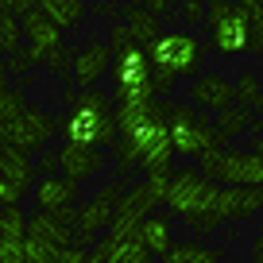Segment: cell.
<instances>
[{
    "label": "cell",
    "mask_w": 263,
    "mask_h": 263,
    "mask_svg": "<svg viewBox=\"0 0 263 263\" xmlns=\"http://www.w3.org/2000/svg\"><path fill=\"white\" fill-rule=\"evenodd\" d=\"M259 97H263V85H259V78H255V70H244V74L236 78V105L255 108Z\"/></svg>",
    "instance_id": "obj_28"
},
{
    "label": "cell",
    "mask_w": 263,
    "mask_h": 263,
    "mask_svg": "<svg viewBox=\"0 0 263 263\" xmlns=\"http://www.w3.org/2000/svg\"><path fill=\"white\" fill-rule=\"evenodd\" d=\"M255 151H259V155H263V136H255Z\"/></svg>",
    "instance_id": "obj_41"
},
{
    "label": "cell",
    "mask_w": 263,
    "mask_h": 263,
    "mask_svg": "<svg viewBox=\"0 0 263 263\" xmlns=\"http://www.w3.org/2000/svg\"><path fill=\"white\" fill-rule=\"evenodd\" d=\"M24 236H27V213L20 205L0 209V244H8V240H24Z\"/></svg>",
    "instance_id": "obj_26"
},
{
    "label": "cell",
    "mask_w": 263,
    "mask_h": 263,
    "mask_svg": "<svg viewBox=\"0 0 263 263\" xmlns=\"http://www.w3.org/2000/svg\"><path fill=\"white\" fill-rule=\"evenodd\" d=\"M112 97H140V93H155L151 89V54L140 43H120L112 47Z\"/></svg>",
    "instance_id": "obj_6"
},
{
    "label": "cell",
    "mask_w": 263,
    "mask_h": 263,
    "mask_svg": "<svg viewBox=\"0 0 263 263\" xmlns=\"http://www.w3.org/2000/svg\"><path fill=\"white\" fill-rule=\"evenodd\" d=\"M35 8V0H0V12H8V16H27Z\"/></svg>",
    "instance_id": "obj_32"
},
{
    "label": "cell",
    "mask_w": 263,
    "mask_h": 263,
    "mask_svg": "<svg viewBox=\"0 0 263 263\" xmlns=\"http://www.w3.org/2000/svg\"><path fill=\"white\" fill-rule=\"evenodd\" d=\"M24 93L8 89V93H0V143H12V124L24 116Z\"/></svg>",
    "instance_id": "obj_25"
},
{
    "label": "cell",
    "mask_w": 263,
    "mask_h": 263,
    "mask_svg": "<svg viewBox=\"0 0 263 263\" xmlns=\"http://www.w3.org/2000/svg\"><path fill=\"white\" fill-rule=\"evenodd\" d=\"M0 163H4V143H0Z\"/></svg>",
    "instance_id": "obj_42"
},
{
    "label": "cell",
    "mask_w": 263,
    "mask_h": 263,
    "mask_svg": "<svg viewBox=\"0 0 263 263\" xmlns=\"http://www.w3.org/2000/svg\"><path fill=\"white\" fill-rule=\"evenodd\" d=\"M35 209L39 213H58V209H74L78 205V182L62 178V174H43L31 190Z\"/></svg>",
    "instance_id": "obj_18"
},
{
    "label": "cell",
    "mask_w": 263,
    "mask_h": 263,
    "mask_svg": "<svg viewBox=\"0 0 263 263\" xmlns=\"http://www.w3.org/2000/svg\"><path fill=\"white\" fill-rule=\"evenodd\" d=\"M35 166H43V174H58V151H43V159Z\"/></svg>",
    "instance_id": "obj_35"
},
{
    "label": "cell",
    "mask_w": 263,
    "mask_h": 263,
    "mask_svg": "<svg viewBox=\"0 0 263 263\" xmlns=\"http://www.w3.org/2000/svg\"><path fill=\"white\" fill-rule=\"evenodd\" d=\"M240 4H244L248 12H255V8H263V0H240Z\"/></svg>",
    "instance_id": "obj_39"
},
{
    "label": "cell",
    "mask_w": 263,
    "mask_h": 263,
    "mask_svg": "<svg viewBox=\"0 0 263 263\" xmlns=\"http://www.w3.org/2000/svg\"><path fill=\"white\" fill-rule=\"evenodd\" d=\"M221 255H224V252L205 248V244H197V240H178V244H174L159 263H224Z\"/></svg>",
    "instance_id": "obj_22"
},
{
    "label": "cell",
    "mask_w": 263,
    "mask_h": 263,
    "mask_svg": "<svg viewBox=\"0 0 263 263\" xmlns=\"http://www.w3.org/2000/svg\"><path fill=\"white\" fill-rule=\"evenodd\" d=\"M85 263H108V252H105V244H101V240H97V244L89 248V255H85Z\"/></svg>",
    "instance_id": "obj_36"
},
{
    "label": "cell",
    "mask_w": 263,
    "mask_h": 263,
    "mask_svg": "<svg viewBox=\"0 0 263 263\" xmlns=\"http://www.w3.org/2000/svg\"><path fill=\"white\" fill-rule=\"evenodd\" d=\"M105 171V151L93 147V143H66L58 147V174L82 186L85 178H97Z\"/></svg>",
    "instance_id": "obj_13"
},
{
    "label": "cell",
    "mask_w": 263,
    "mask_h": 263,
    "mask_svg": "<svg viewBox=\"0 0 263 263\" xmlns=\"http://www.w3.org/2000/svg\"><path fill=\"white\" fill-rule=\"evenodd\" d=\"M105 70H112V47L108 43H85L82 50H74V62H70V74H74V85L82 89H93V85L105 78Z\"/></svg>",
    "instance_id": "obj_15"
},
{
    "label": "cell",
    "mask_w": 263,
    "mask_h": 263,
    "mask_svg": "<svg viewBox=\"0 0 263 263\" xmlns=\"http://www.w3.org/2000/svg\"><path fill=\"white\" fill-rule=\"evenodd\" d=\"M85 255L89 252H85L82 244H70V248H62V252L54 255V263H85Z\"/></svg>",
    "instance_id": "obj_31"
},
{
    "label": "cell",
    "mask_w": 263,
    "mask_h": 263,
    "mask_svg": "<svg viewBox=\"0 0 263 263\" xmlns=\"http://www.w3.org/2000/svg\"><path fill=\"white\" fill-rule=\"evenodd\" d=\"M54 132H58V116L43 112V108H35V105H27L24 116L12 124V147L27 151V155H31V151H47V143H50ZM4 147H8V143H4Z\"/></svg>",
    "instance_id": "obj_12"
},
{
    "label": "cell",
    "mask_w": 263,
    "mask_h": 263,
    "mask_svg": "<svg viewBox=\"0 0 263 263\" xmlns=\"http://www.w3.org/2000/svg\"><path fill=\"white\" fill-rule=\"evenodd\" d=\"M0 93H8V70L0 66Z\"/></svg>",
    "instance_id": "obj_38"
},
{
    "label": "cell",
    "mask_w": 263,
    "mask_h": 263,
    "mask_svg": "<svg viewBox=\"0 0 263 263\" xmlns=\"http://www.w3.org/2000/svg\"><path fill=\"white\" fill-rule=\"evenodd\" d=\"M201 174L217 182V186H263V155L259 151H236V147H221L197 159Z\"/></svg>",
    "instance_id": "obj_3"
},
{
    "label": "cell",
    "mask_w": 263,
    "mask_h": 263,
    "mask_svg": "<svg viewBox=\"0 0 263 263\" xmlns=\"http://www.w3.org/2000/svg\"><path fill=\"white\" fill-rule=\"evenodd\" d=\"M178 16H182V24H186V31L209 24V0H182V4H178Z\"/></svg>",
    "instance_id": "obj_29"
},
{
    "label": "cell",
    "mask_w": 263,
    "mask_h": 263,
    "mask_svg": "<svg viewBox=\"0 0 263 263\" xmlns=\"http://www.w3.org/2000/svg\"><path fill=\"white\" fill-rule=\"evenodd\" d=\"M101 244L108 252V263H159L151 248L143 244L140 229H128V224H108Z\"/></svg>",
    "instance_id": "obj_14"
},
{
    "label": "cell",
    "mask_w": 263,
    "mask_h": 263,
    "mask_svg": "<svg viewBox=\"0 0 263 263\" xmlns=\"http://www.w3.org/2000/svg\"><path fill=\"white\" fill-rule=\"evenodd\" d=\"M24 35H27V47H24V54L16 58V74H24V66L47 62L54 50H62V27L43 8H31L24 16Z\"/></svg>",
    "instance_id": "obj_10"
},
{
    "label": "cell",
    "mask_w": 263,
    "mask_h": 263,
    "mask_svg": "<svg viewBox=\"0 0 263 263\" xmlns=\"http://www.w3.org/2000/svg\"><path fill=\"white\" fill-rule=\"evenodd\" d=\"M252 124H255V120H252V108H248V105H229V108H221V112H217L213 132H217V140H232V136L248 132Z\"/></svg>",
    "instance_id": "obj_24"
},
{
    "label": "cell",
    "mask_w": 263,
    "mask_h": 263,
    "mask_svg": "<svg viewBox=\"0 0 263 263\" xmlns=\"http://www.w3.org/2000/svg\"><path fill=\"white\" fill-rule=\"evenodd\" d=\"M0 54H4V43H0Z\"/></svg>",
    "instance_id": "obj_43"
},
{
    "label": "cell",
    "mask_w": 263,
    "mask_h": 263,
    "mask_svg": "<svg viewBox=\"0 0 263 263\" xmlns=\"http://www.w3.org/2000/svg\"><path fill=\"white\" fill-rule=\"evenodd\" d=\"M252 263H263V236L252 240Z\"/></svg>",
    "instance_id": "obj_37"
},
{
    "label": "cell",
    "mask_w": 263,
    "mask_h": 263,
    "mask_svg": "<svg viewBox=\"0 0 263 263\" xmlns=\"http://www.w3.org/2000/svg\"><path fill=\"white\" fill-rule=\"evenodd\" d=\"M58 136L66 143H93V147H112L120 140L116 108H85L74 105L66 116H58Z\"/></svg>",
    "instance_id": "obj_4"
},
{
    "label": "cell",
    "mask_w": 263,
    "mask_h": 263,
    "mask_svg": "<svg viewBox=\"0 0 263 263\" xmlns=\"http://www.w3.org/2000/svg\"><path fill=\"white\" fill-rule=\"evenodd\" d=\"M20 197H24V194H20V190L12 186V182L4 178V174H0V209H8V205H20Z\"/></svg>",
    "instance_id": "obj_30"
},
{
    "label": "cell",
    "mask_w": 263,
    "mask_h": 263,
    "mask_svg": "<svg viewBox=\"0 0 263 263\" xmlns=\"http://www.w3.org/2000/svg\"><path fill=\"white\" fill-rule=\"evenodd\" d=\"M140 236H143V244L151 248V255L163 259L174 248V213H151L147 221L140 224Z\"/></svg>",
    "instance_id": "obj_20"
},
{
    "label": "cell",
    "mask_w": 263,
    "mask_h": 263,
    "mask_svg": "<svg viewBox=\"0 0 263 263\" xmlns=\"http://www.w3.org/2000/svg\"><path fill=\"white\" fill-rule=\"evenodd\" d=\"M255 108H259V120H255V124L263 128V97H259V105H255ZM259 136H263V132H259ZM252 140H255V136H252Z\"/></svg>",
    "instance_id": "obj_40"
},
{
    "label": "cell",
    "mask_w": 263,
    "mask_h": 263,
    "mask_svg": "<svg viewBox=\"0 0 263 263\" xmlns=\"http://www.w3.org/2000/svg\"><path fill=\"white\" fill-rule=\"evenodd\" d=\"M166 128H171L174 155L182 159H201L205 151L217 147V132L205 120V112L194 101H166Z\"/></svg>",
    "instance_id": "obj_2"
},
{
    "label": "cell",
    "mask_w": 263,
    "mask_h": 263,
    "mask_svg": "<svg viewBox=\"0 0 263 263\" xmlns=\"http://www.w3.org/2000/svg\"><path fill=\"white\" fill-rule=\"evenodd\" d=\"M217 194H221V186L209 174H201V166H182V171H174L171 186H166V213L197 217L205 209H213Z\"/></svg>",
    "instance_id": "obj_5"
},
{
    "label": "cell",
    "mask_w": 263,
    "mask_h": 263,
    "mask_svg": "<svg viewBox=\"0 0 263 263\" xmlns=\"http://www.w3.org/2000/svg\"><path fill=\"white\" fill-rule=\"evenodd\" d=\"M147 54H151V62L171 66L178 78H197V70L205 66V43L194 31H163Z\"/></svg>",
    "instance_id": "obj_8"
},
{
    "label": "cell",
    "mask_w": 263,
    "mask_h": 263,
    "mask_svg": "<svg viewBox=\"0 0 263 263\" xmlns=\"http://www.w3.org/2000/svg\"><path fill=\"white\" fill-rule=\"evenodd\" d=\"M0 174H4V178L12 182V186L20 190V194H31L35 190V163H31V155H27V151H20V147H4V163H0Z\"/></svg>",
    "instance_id": "obj_19"
},
{
    "label": "cell",
    "mask_w": 263,
    "mask_h": 263,
    "mask_svg": "<svg viewBox=\"0 0 263 263\" xmlns=\"http://www.w3.org/2000/svg\"><path fill=\"white\" fill-rule=\"evenodd\" d=\"M166 186H171V178H159V174H147L143 182L128 186L120 194V201H116V209H112V224L140 229L151 213H159L166 205Z\"/></svg>",
    "instance_id": "obj_7"
},
{
    "label": "cell",
    "mask_w": 263,
    "mask_h": 263,
    "mask_svg": "<svg viewBox=\"0 0 263 263\" xmlns=\"http://www.w3.org/2000/svg\"><path fill=\"white\" fill-rule=\"evenodd\" d=\"M35 8H43L58 27H78L89 12V4L85 0H35Z\"/></svg>",
    "instance_id": "obj_21"
},
{
    "label": "cell",
    "mask_w": 263,
    "mask_h": 263,
    "mask_svg": "<svg viewBox=\"0 0 263 263\" xmlns=\"http://www.w3.org/2000/svg\"><path fill=\"white\" fill-rule=\"evenodd\" d=\"M78 244L74 229L62 224L54 213H35L27 217V236H24V252H27V263H54V255L62 248Z\"/></svg>",
    "instance_id": "obj_9"
},
{
    "label": "cell",
    "mask_w": 263,
    "mask_h": 263,
    "mask_svg": "<svg viewBox=\"0 0 263 263\" xmlns=\"http://www.w3.org/2000/svg\"><path fill=\"white\" fill-rule=\"evenodd\" d=\"M190 101L197 108H209V112H221V108L236 105V82H229L224 74H197L190 85Z\"/></svg>",
    "instance_id": "obj_17"
},
{
    "label": "cell",
    "mask_w": 263,
    "mask_h": 263,
    "mask_svg": "<svg viewBox=\"0 0 263 263\" xmlns=\"http://www.w3.org/2000/svg\"><path fill=\"white\" fill-rule=\"evenodd\" d=\"M213 209L221 221H248L263 209V186H221Z\"/></svg>",
    "instance_id": "obj_16"
},
{
    "label": "cell",
    "mask_w": 263,
    "mask_h": 263,
    "mask_svg": "<svg viewBox=\"0 0 263 263\" xmlns=\"http://www.w3.org/2000/svg\"><path fill=\"white\" fill-rule=\"evenodd\" d=\"M182 0H147V4H143V8L151 12V16H166V12H174L178 8Z\"/></svg>",
    "instance_id": "obj_33"
},
{
    "label": "cell",
    "mask_w": 263,
    "mask_h": 263,
    "mask_svg": "<svg viewBox=\"0 0 263 263\" xmlns=\"http://www.w3.org/2000/svg\"><path fill=\"white\" fill-rule=\"evenodd\" d=\"M124 24L132 27V39L140 43V47H155V39L163 31H159V16H151L147 8H124Z\"/></svg>",
    "instance_id": "obj_23"
},
{
    "label": "cell",
    "mask_w": 263,
    "mask_h": 263,
    "mask_svg": "<svg viewBox=\"0 0 263 263\" xmlns=\"http://www.w3.org/2000/svg\"><path fill=\"white\" fill-rule=\"evenodd\" d=\"M0 43H4V50H8V54H20V50H24V43H27L24 20L8 16V12H0Z\"/></svg>",
    "instance_id": "obj_27"
},
{
    "label": "cell",
    "mask_w": 263,
    "mask_h": 263,
    "mask_svg": "<svg viewBox=\"0 0 263 263\" xmlns=\"http://www.w3.org/2000/svg\"><path fill=\"white\" fill-rule=\"evenodd\" d=\"M252 12L240 0H209V47L224 58L252 54Z\"/></svg>",
    "instance_id": "obj_1"
},
{
    "label": "cell",
    "mask_w": 263,
    "mask_h": 263,
    "mask_svg": "<svg viewBox=\"0 0 263 263\" xmlns=\"http://www.w3.org/2000/svg\"><path fill=\"white\" fill-rule=\"evenodd\" d=\"M252 31H255V43H252V54H255V50H263V8L252 12Z\"/></svg>",
    "instance_id": "obj_34"
},
{
    "label": "cell",
    "mask_w": 263,
    "mask_h": 263,
    "mask_svg": "<svg viewBox=\"0 0 263 263\" xmlns=\"http://www.w3.org/2000/svg\"><path fill=\"white\" fill-rule=\"evenodd\" d=\"M124 190L128 186H120V182H105L89 201H78V221H74L78 224V244H89L101 229L112 224V209H116Z\"/></svg>",
    "instance_id": "obj_11"
}]
</instances>
